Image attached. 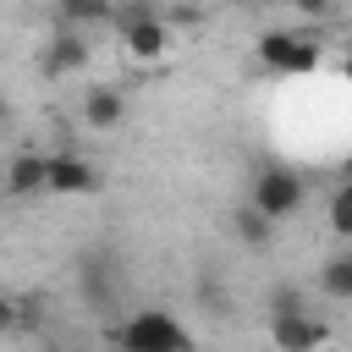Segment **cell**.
<instances>
[{
    "label": "cell",
    "instance_id": "obj_1",
    "mask_svg": "<svg viewBox=\"0 0 352 352\" xmlns=\"http://www.w3.org/2000/svg\"><path fill=\"white\" fill-rule=\"evenodd\" d=\"M121 352H192V330L165 308H138L116 330Z\"/></svg>",
    "mask_w": 352,
    "mask_h": 352
},
{
    "label": "cell",
    "instance_id": "obj_2",
    "mask_svg": "<svg viewBox=\"0 0 352 352\" xmlns=\"http://www.w3.org/2000/svg\"><path fill=\"white\" fill-rule=\"evenodd\" d=\"M258 60H264L270 72H280V77H308V72H319V44H314L308 33L275 28V33L258 38Z\"/></svg>",
    "mask_w": 352,
    "mask_h": 352
},
{
    "label": "cell",
    "instance_id": "obj_3",
    "mask_svg": "<svg viewBox=\"0 0 352 352\" xmlns=\"http://www.w3.org/2000/svg\"><path fill=\"white\" fill-rule=\"evenodd\" d=\"M302 198H308V192H302V176L286 170V165H270V170L253 176V198H248V204H253L264 220H286V214L302 209Z\"/></svg>",
    "mask_w": 352,
    "mask_h": 352
},
{
    "label": "cell",
    "instance_id": "obj_4",
    "mask_svg": "<svg viewBox=\"0 0 352 352\" xmlns=\"http://www.w3.org/2000/svg\"><path fill=\"white\" fill-rule=\"evenodd\" d=\"M116 22H121V50H126L132 60H160V55H165L170 28H165L148 6H132V11H121Z\"/></svg>",
    "mask_w": 352,
    "mask_h": 352
},
{
    "label": "cell",
    "instance_id": "obj_5",
    "mask_svg": "<svg viewBox=\"0 0 352 352\" xmlns=\"http://www.w3.org/2000/svg\"><path fill=\"white\" fill-rule=\"evenodd\" d=\"M330 341L319 314H292V319H270V346L275 352H319Z\"/></svg>",
    "mask_w": 352,
    "mask_h": 352
},
{
    "label": "cell",
    "instance_id": "obj_6",
    "mask_svg": "<svg viewBox=\"0 0 352 352\" xmlns=\"http://www.w3.org/2000/svg\"><path fill=\"white\" fill-rule=\"evenodd\" d=\"M94 187H99L94 160H82V154H72V148H55V154H50V192L82 198V192H94Z\"/></svg>",
    "mask_w": 352,
    "mask_h": 352
},
{
    "label": "cell",
    "instance_id": "obj_7",
    "mask_svg": "<svg viewBox=\"0 0 352 352\" xmlns=\"http://www.w3.org/2000/svg\"><path fill=\"white\" fill-rule=\"evenodd\" d=\"M6 192H11V198L50 192V154H33V148L11 154V165H6Z\"/></svg>",
    "mask_w": 352,
    "mask_h": 352
},
{
    "label": "cell",
    "instance_id": "obj_8",
    "mask_svg": "<svg viewBox=\"0 0 352 352\" xmlns=\"http://www.w3.org/2000/svg\"><path fill=\"white\" fill-rule=\"evenodd\" d=\"M88 66V38L82 33H60L55 44H44V77H72Z\"/></svg>",
    "mask_w": 352,
    "mask_h": 352
},
{
    "label": "cell",
    "instance_id": "obj_9",
    "mask_svg": "<svg viewBox=\"0 0 352 352\" xmlns=\"http://www.w3.org/2000/svg\"><path fill=\"white\" fill-rule=\"evenodd\" d=\"M121 116H126V99H121L116 88H88V94H82V121H88V132H110V126H121Z\"/></svg>",
    "mask_w": 352,
    "mask_h": 352
},
{
    "label": "cell",
    "instance_id": "obj_10",
    "mask_svg": "<svg viewBox=\"0 0 352 352\" xmlns=\"http://www.w3.org/2000/svg\"><path fill=\"white\" fill-rule=\"evenodd\" d=\"M77 286H82L88 308L110 314V302H116V275H110V264H104V258H82V264H77Z\"/></svg>",
    "mask_w": 352,
    "mask_h": 352
},
{
    "label": "cell",
    "instance_id": "obj_11",
    "mask_svg": "<svg viewBox=\"0 0 352 352\" xmlns=\"http://www.w3.org/2000/svg\"><path fill=\"white\" fill-rule=\"evenodd\" d=\"M319 292L330 302H352V253H330L319 264Z\"/></svg>",
    "mask_w": 352,
    "mask_h": 352
},
{
    "label": "cell",
    "instance_id": "obj_12",
    "mask_svg": "<svg viewBox=\"0 0 352 352\" xmlns=\"http://www.w3.org/2000/svg\"><path fill=\"white\" fill-rule=\"evenodd\" d=\"M231 231H236L248 248H270V242H275V220H264L253 204H242V209L231 214Z\"/></svg>",
    "mask_w": 352,
    "mask_h": 352
},
{
    "label": "cell",
    "instance_id": "obj_13",
    "mask_svg": "<svg viewBox=\"0 0 352 352\" xmlns=\"http://www.w3.org/2000/svg\"><path fill=\"white\" fill-rule=\"evenodd\" d=\"M292 314H308V292L286 280V286H275L264 297V319H292Z\"/></svg>",
    "mask_w": 352,
    "mask_h": 352
},
{
    "label": "cell",
    "instance_id": "obj_14",
    "mask_svg": "<svg viewBox=\"0 0 352 352\" xmlns=\"http://www.w3.org/2000/svg\"><path fill=\"white\" fill-rule=\"evenodd\" d=\"M330 231H336L341 242H352V182L336 187V198H330Z\"/></svg>",
    "mask_w": 352,
    "mask_h": 352
},
{
    "label": "cell",
    "instance_id": "obj_15",
    "mask_svg": "<svg viewBox=\"0 0 352 352\" xmlns=\"http://www.w3.org/2000/svg\"><path fill=\"white\" fill-rule=\"evenodd\" d=\"M60 16H66V22H104V16H116V11H110L104 0H66Z\"/></svg>",
    "mask_w": 352,
    "mask_h": 352
},
{
    "label": "cell",
    "instance_id": "obj_16",
    "mask_svg": "<svg viewBox=\"0 0 352 352\" xmlns=\"http://www.w3.org/2000/svg\"><path fill=\"white\" fill-rule=\"evenodd\" d=\"M198 297H204V308H209V314H226V286H214L209 275L198 280Z\"/></svg>",
    "mask_w": 352,
    "mask_h": 352
},
{
    "label": "cell",
    "instance_id": "obj_17",
    "mask_svg": "<svg viewBox=\"0 0 352 352\" xmlns=\"http://www.w3.org/2000/svg\"><path fill=\"white\" fill-rule=\"evenodd\" d=\"M341 72H346V82H352V44H346V60H341Z\"/></svg>",
    "mask_w": 352,
    "mask_h": 352
},
{
    "label": "cell",
    "instance_id": "obj_18",
    "mask_svg": "<svg viewBox=\"0 0 352 352\" xmlns=\"http://www.w3.org/2000/svg\"><path fill=\"white\" fill-rule=\"evenodd\" d=\"M44 352H60V346H44Z\"/></svg>",
    "mask_w": 352,
    "mask_h": 352
}]
</instances>
